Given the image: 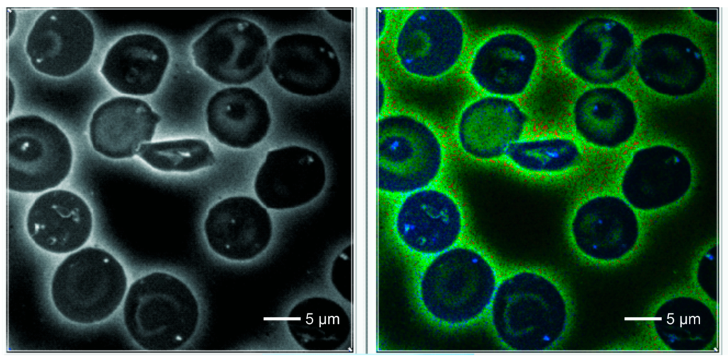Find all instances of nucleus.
<instances>
[{
	"mask_svg": "<svg viewBox=\"0 0 728 361\" xmlns=\"http://www.w3.org/2000/svg\"><path fill=\"white\" fill-rule=\"evenodd\" d=\"M311 156L292 146L268 152L254 183L255 194L268 208L284 210L300 205L315 184Z\"/></svg>",
	"mask_w": 728,
	"mask_h": 361,
	"instance_id": "23",
	"label": "nucleus"
},
{
	"mask_svg": "<svg viewBox=\"0 0 728 361\" xmlns=\"http://www.w3.org/2000/svg\"><path fill=\"white\" fill-rule=\"evenodd\" d=\"M122 319L128 335L141 349L175 351L194 336L200 307L183 280L171 273L155 271L130 284L123 301Z\"/></svg>",
	"mask_w": 728,
	"mask_h": 361,
	"instance_id": "5",
	"label": "nucleus"
},
{
	"mask_svg": "<svg viewBox=\"0 0 728 361\" xmlns=\"http://www.w3.org/2000/svg\"><path fill=\"white\" fill-rule=\"evenodd\" d=\"M196 65L214 80L242 85L258 77L268 65L269 45L264 31L239 17L223 18L191 45Z\"/></svg>",
	"mask_w": 728,
	"mask_h": 361,
	"instance_id": "12",
	"label": "nucleus"
},
{
	"mask_svg": "<svg viewBox=\"0 0 728 361\" xmlns=\"http://www.w3.org/2000/svg\"><path fill=\"white\" fill-rule=\"evenodd\" d=\"M571 117L578 138L604 149L627 144L639 124L635 102L615 85L590 86L581 91L573 102Z\"/></svg>",
	"mask_w": 728,
	"mask_h": 361,
	"instance_id": "18",
	"label": "nucleus"
},
{
	"mask_svg": "<svg viewBox=\"0 0 728 361\" xmlns=\"http://www.w3.org/2000/svg\"><path fill=\"white\" fill-rule=\"evenodd\" d=\"M161 117L145 101L131 96L114 97L93 113L89 124L93 149L111 159L130 158L141 144L150 142Z\"/></svg>",
	"mask_w": 728,
	"mask_h": 361,
	"instance_id": "20",
	"label": "nucleus"
},
{
	"mask_svg": "<svg viewBox=\"0 0 728 361\" xmlns=\"http://www.w3.org/2000/svg\"><path fill=\"white\" fill-rule=\"evenodd\" d=\"M529 114L517 99L480 94L460 109L453 136L467 158L498 163L508 148L529 134Z\"/></svg>",
	"mask_w": 728,
	"mask_h": 361,
	"instance_id": "14",
	"label": "nucleus"
},
{
	"mask_svg": "<svg viewBox=\"0 0 728 361\" xmlns=\"http://www.w3.org/2000/svg\"><path fill=\"white\" fill-rule=\"evenodd\" d=\"M687 155L668 144H653L631 155L620 180L621 195L637 211L657 212L679 203L693 183Z\"/></svg>",
	"mask_w": 728,
	"mask_h": 361,
	"instance_id": "15",
	"label": "nucleus"
},
{
	"mask_svg": "<svg viewBox=\"0 0 728 361\" xmlns=\"http://www.w3.org/2000/svg\"><path fill=\"white\" fill-rule=\"evenodd\" d=\"M637 211L621 195L601 193L580 200L567 220L574 251L589 262L613 264L635 251L642 235Z\"/></svg>",
	"mask_w": 728,
	"mask_h": 361,
	"instance_id": "11",
	"label": "nucleus"
},
{
	"mask_svg": "<svg viewBox=\"0 0 728 361\" xmlns=\"http://www.w3.org/2000/svg\"><path fill=\"white\" fill-rule=\"evenodd\" d=\"M633 70L650 91L667 97L692 95L709 77L705 54L697 42L676 31L651 33L637 45Z\"/></svg>",
	"mask_w": 728,
	"mask_h": 361,
	"instance_id": "13",
	"label": "nucleus"
},
{
	"mask_svg": "<svg viewBox=\"0 0 728 361\" xmlns=\"http://www.w3.org/2000/svg\"><path fill=\"white\" fill-rule=\"evenodd\" d=\"M93 214L86 201L65 189H52L38 195L26 217L27 233L41 249L56 254L80 249L90 237Z\"/></svg>",
	"mask_w": 728,
	"mask_h": 361,
	"instance_id": "19",
	"label": "nucleus"
},
{
	"mask_svg": "<svg viewBox=\"0 0 728 361\" xmlns=\"http://www.w3.org/2000/svg\"><path fill=\"white\" fill-rule=\"evenodd\" d=\"M73 151L66 134L36 114L8 122V189L38 193L58 186L69 175Z\"/></svg>",
	"mask_w": 728,
	"mask_h": 361,
	"instance_id": "9",
	"label": "nucleus"
},
{
	"mask_svg": "<svg viewBox=\"0 0 728 361\" xmlns=\"http://www.w3.org/2000/svg\"><path fill=\"white\" fill-rule=\"evenodd\" d=\"M391 200L389 236L411 266L470 238L463 199L443 181Z\"/></svg>",
	"mask_w": 728,
	"mask_h": 361,
	"instance_id": "6",
	"label": "nucleus"
},
{
	"mask_svg": "<svg viewBox=\"0 0 728 361\" xmlns=\"http://www.w3.org/2000/svg\"><path fill=\"white\" fill-rule=\"evenodd\" d=\"M127 289L122 264L97 247H86L67 256L54 270L50 284L56 310L80 325L108 319L124 301Z\"/></svg>",
	"mask_w": 728,
	"mask_h": 361,
	"instance_id": "7",
	"label": "nucleus"
},
{
	"mask_svg": "<svg viewBox=\"0 0 728 361\" xmlns=\"http://www.w3.org/2000/svg\"><path fill=\"white\" fill-rule=\"evenodd\" d=\"M582 160L583 151L575 137L529 133L508 148L500 163L529 178L552 180L574 172Z\"/></svg>",
	"mask_w": 728,
	"mask_h": 361,
	"instance_id": "24",
	"label": "nucleus"
},
{
	"mask_svg": "<svg viewBox=\"0 0 728 361\" xmlns=\"http://www.w3.org/2000/svg\"><path fill=\"white\" fill-rule=\"evenodd\" d=\"M137 155L153 168L164 172H192L216 162L208 143L199 139L144 143Z\"/></svg>",
	"mask_w": 728,
	"mask_h": 361,
	"instance_id": "26",
	"label": "nucleus"
},
{
	"mask_svg": "<svg viewBox=\"0 0 728 361\" xmlns=\"http://www.w3.org/2000/svg\"><path fill=\"white\" fill-rule=\"evenodd\" d=\"M211 250L231 261H250L262 254L273 235L271 217L258 201L233 196L214 204L204 223Z\"/></svg>",
	"mask_w": 728,
	"mask_h": 361,
	"instance_id": "17",
	"label": "nucleus"
},
{
	"mask_svg": "<svg viewBox=\"0 0 728 361\" xmlns=\"http://www.w3.org/2000/svg\"><path fill=\"white\" fill-rule=\"evenodd\" d=\"M638 42L625 22L607 16L586 18L558 41L561 68L590 86L615 85L633 70Z\"/></svg>",
	"mask_w": 728,
	"mask_h": 361,
	"instance_id": "8",
	"label": "nucleus"
},
{
	"mask_svg": "<svg viewBox=\"0 0 728 361\" xmlns=\"http://www.w3.org/2000/svg\"><path fill=\"white\" fill-rule=\"evenodd\" d=\"M379 21L380 80L414 83L441 80L463 64L468 28L446 8L382 10Z\"/></svg>",
	"mask_w": 728,
	"mask_h": 361,
	"instance_id": "3",
	"label": "nucleus"
},
{
	"mask_svg": "<svg viewBox=\"0 0 728 361\" xmlns=\"http://www.w3.org/2000/svg\"><path fill=\"white\" fill-rule=\"evenodd\" d=\"M542 63V50L534 38L502 28L469 48L463 65L467 79L481 94L517 99L534 83Z\"/></svg>",
	"mask_w": 728,
	"mask_h": 361,
	"instance_id": "10",
	"label": "nucleus"
},
{
	"mask_svg": "<svg viewBox=\"0 0 728 361\" xmlns=\"http://www.w3.org/2000/svg\"><path fill=\"white\" fill-rule=\"evenodd\" d=\"M95 45L90 19L73 9H51L35 21L26 41V52L33 68L42 74L65 77L89 61Z\"/></svg>",
	"mask_w": 728,
	"mask_h": 361,
	"instance_id": "16",
	"label": "nucleus"
},
{
	"mask_svg": "<svg viewBox=\"0 0 728 361\" xmlns=\"http://www.w3.org/2000/svg\"><path fill=\"white\" fill-rule=\"evenodd\" d=\"M169 61L168 48L145 33L125 36L107 50L100 72L117 92L146 96L158 89Z\"/></svg>",
	"mask_w": 728,
	"mask_h": 361,
	"instance_id": "21",
	"label": "nucleus"
},
{
	"mask_svg": "<svg viewBox=\"0 0 728 361\" xmlns=\"http://www.w3.org/2000/svg\"><path fill=\"white\" fill-rule=\"evenodd\" d=\"M573 318L569 291L556 273L513 266L503 268L485 323L507 350L549 351L566 338Z\"/></svg>",
	"mask_w": 728,
	"mask_h": 361,
	"instance_id": "2",
	"label": "nucleus"
},
{
	"mask_svg": "<svg viewBox=\"0 0 728 361\" xmlns=\"http://www.w3.org/2000/svg\"><path fill=\"white\" fill-rule=\"evenodd\" d=\"M8 36L10 37L14 32L16 23V13L13 9H7Z\"/></svg>",
	"mask_w": 728,
	"mask_h": 361,
	"instance_id": "27",
	"label": "nucleus"
},
{
	"mask_svg": "<svg viewBox=\"0 0 728 361\" xmlns=\"http://www.w3.org/2000/svg\"><path fill=\"white\" fill-rule=\"evenodd\" d=\"M378 190L391 200L443 182L449 149L441 130L421 114L386 107L378 117Z\"/></svg>",
	"mask_w": 728,
	"mask_h": 361,
	"instance_id": "4",
	"label": "nucleus"
},
{
	"mask_svg": "<svg viewBox=\"0 0 728 361\" xmlns=\"http://www.w3.org/2000/svg\"><path fill=\"white\" fill-rule=\"evenodd\" d=\"M8 80H9V83H8V86H9L8 107H9V114H10V113L12 111L13 106H14V104L15 95L16 94H15V88H14V84H13L12 81L11 80L10 78H9Z\"/></svg>",
	"mask_w": 728,
	"mask_h": 361,
	"instance_id": "28",
	"label": "nucleus"
},
{
	"mask_svg": "<svg viewBox=\"0 0 728 361\" xmlns=\"http://www.w3.org/2000/svg\"><path fill=\"white\" fill-rule=\"evenodd\" d=\"M268 65L275 82L296 95L316 93V37L292 33L278 38L272 45Z\"/></svg>",
	"mask_w": 728,
	"mask_h": 361,
	"instance_id": "25",
	"label": "nucleus"
},
{
	"mask_svg": "<svg viewBox=\"0 0 728 361\" xmlns=\"http://www.w3.org/2000/svg\"><path fill=\"white\" fill-rule=\"evenodd\" d=\"M503 268L468 238L412 265L414 306L427 323L443 331L478 326L485 322Z\"/></svg>",
	"mask_w": 728,
	"mask_h": 361,
	"instance_id": "1",
	"label": "nucleus"
},
{
	"mask_svg": "<svg viewBox=\"0 0 728 361\" xmlns=\"http://www.w3.org/2000/svg\"><path fill=\"white\" fill-rule=\"evenodd\" d=\"M206 122L210 134L228 146L248 149L260 143L271 124L265 99L254 90L231 87L209 100Z\"/></svg>",
	"mask_w": 728,
	"mask_h": 361,
	"instance_id": "22",
	"label": "nucleus"
}]
</instances>
